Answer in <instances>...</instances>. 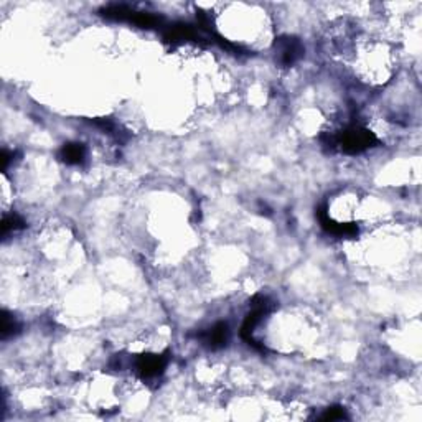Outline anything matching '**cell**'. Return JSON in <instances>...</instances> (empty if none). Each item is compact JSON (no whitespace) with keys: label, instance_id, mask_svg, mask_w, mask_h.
I'll return each instance as SVG.
<instances>
[{"label":"cell","instance_id":"3","mask_svg":"<svg viewBox=\"0 0 422 422\" xmlns=\"http://www.w3.org/2000/svg\"><path fill=\"white\" fill-rule=\"evenodd\" d=\"M169 358L165 355H142L136 361V369L144 380H154L165 371Z\"/></svg>","mask_w":422,"mask_h":422},{"label":"cell","instance_id":"2","mask_svg":"<svg viewBox=\"0 0 422 422\" xmlns=\"http://www.w3.org/2000/svg\"><path fill=\"white\" fill-rule=\"evenodd\" d=\"M277 48V59L282 66H292L304 55V46L294 37H282L275 42Z\"/></svg>","mask_w":422,"mask_h":422},{"label":"cell","instance_id":"5","mask_svg":"<svg viewBox=\"0 0 422 422\" xmlns=\"http://www.w3.org/2000/svg\"><path fill=\"white\" fill-rule=\"evenodd\" d=\"M59 157L68 165H81L86 158V147L83 144H66L59 152Z\"/></svg>","mask_w":422,"mask_h":422},{"label":"cell","instance_id":"6","mask_svg":"<svg viewBox=\"0 0 422 422\" xmlns=\"http://www.w3.org/2000/svg\"><path fill=\"white\" fill-rule=\"evenodd\" d=\"M343 417H345V411H343L342 407H331L325 412L324 416H322V419H324V421H337V419H343Z\"/></svg>","mask_w":422,"mask_h":422},{"label":"cell","instance_id":"4","mask_svg":"<svg viewBox=\"0 0 422 422\" xmlns=\"http://www.w3.org/2000/svg\"><path fill=\"white\" fill-rule=\"evenodd\" d=\"M200 338L203 340L205 345L213 348V350L223 348L230 340V327L225 322H219V324L211 327L210 330H206L205 333H201Z\"/></svg>","mask_w":422,"mask_h":422},{"label":"cell","instance_id":"1","mask_svg":"<svg viewBox=\"0 0 422 422\" xmlns=\"http://www.w3.org/2000/svg\"><path fill=\"white\" fill-rule=\"evenodd\" d=\"M331 142H333L335 145H338L340 150H343L345 154H360L365 152L366 149L376 145L378 139L368 129L360 126H350L347 127L345 131L340 132L338 136H335Z\"/></svg>","mask_w":422,"mask_h":422}]
</instances>
